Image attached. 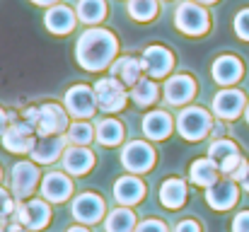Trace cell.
Instances as JSON below:
<instances>
[{"instance_id":"obj_1","label":"cell","mask_w":249,"mask_h":232,"mask_svg":"<svg viewBox=\"0 0 249 232\" xmlns=\"http://www.w3.org/2000/svg\"><path fill=\"white\" fill-rule=\"evenodd\" d=\"M116 51H119V44L109 29H87L75 44V58L89 73L109 68Z\"/></svg>"},{"instance_id":"obj_2","label":"cell","mask_w":249,"mask_h":232,"mask_svg":"<svg viewBox=\"0 0 249 232\" xmlns=\"http://www.w3.org/2000/svg\"><path fill=\"white\" fill-rule=\"evenodd\" d=\"M177 128H179V136L184 141H191V143L194 141H203L213 131V119L201 107H186L177 116Z\"/></svg>"},{"instance_id":"obj_3","label":"cell","mask_w":249,"mask_h":232,"mask_svg":"<svg viewBox=\"0 0 249 232\" xmlns=\"http://www.w3.org/2000/svg\"><path fill=\"white\" fill-rule=\"evenodd\" d=\"M174 24L179 32H184L189 36H203L211 29L208 12L194 0H186L174 10Z\"/></svg>"},{"instance_id":"obj_4","label":"cell","mask_w":249,"mask_h":232,"mask_svg":"<svg viewBox=\"0 0 249 232\" xmlns=\"http://www.w3.org/2000/svg\"><path fill=\"white\" fill-rule=\"evenodd\" d=\"M34 133H36L34 126H29V124L22 121V119L10 116V126H7V131L0 136V138H2V148L15 155H29L32 148H34V143H36V136H34Z\"/></svg>"},{"instance_id":"obj_5","label":"cell","mask_w":249,"mask_h":232,"mask_svg":"<svg viewBox=\"0 0 249 232\" xmlns=\"http://www.w3.org/2000/svg\"><path fill=\"white\" fill-rule=\"evenodd\" d=\"M94 97H97V104L109 111V114H116L126 107V89L124 85L116 80V77H102L94 82Z\"/></svg>"},{"instance_id":"obj_6","label":"cell","mask_w":249,"mask_h":232,"mask_svg":"<svg viewBox=\"0 0 249 232\" xmlns=\"http://www.w3.org/2000/svg\"><path fill=\"white\" fill-rule=\"evenodd\" d=\"M15 223L24 225L27 230H44L51 223V208L49 203H44L41 198L27 201V203H17L15 208Z\"/></svg>"},{"instance_id":"obj_7","label":"cell","mask_w":249,"mask_h":232,"mask_svg":"<svg viewBox=\"0 0 249 232\" xmlns=\"http://www.w3.org/2000/svg\"><path fill=\"white\" fill-rule=\"evenodd\" d=\"M97 97H94V89H89L87 85H75L66 92V109L73 119L83 121L87 116H92L97 111Z\"/></svg>"},{"instance_id":"obj_8","label":"cell","mask_w":249,"mask_h":232,"mask_svg":"<svg viewBox=\"0 0 249 232\" xmlns=\"http://www.w3.org/2000/svg\"><path fill=\"white\" fill-rule=\"evenodd\" d=\"M121 164L128 172H133V174H143V172L153 169V164H155V150L148 143H143V141H133V143H128L124 148Z\"/></svg>"},{"instance_id":"obj_9","label":"cell","mask_w":249,"mask_h":232,"mask_svg":"<svg viewBox=\"0 0 249 232\" xmlns=\"http://www.w3.org/2000/svg\"><path fill=\"white\" fill-rule=\"evenodd\" d=\"M68 126V114L63 111V107L49 102L44 107H39V124H36V136H61L66 133Z\"/></svg>"},{"instance_id":"obj_10","label":"cell","mask_w":249,"mask_h":232,"mask_svg":"<svg viewBox=\"0 0 249 232\" xmlns=\"http://www.w3.org/2000/svg\"><path fill=\"white\" fill-rule=\"evenodd\" d=\"M107 206H104V198L92 194V191H85L80 194L75 201H73V218L80 223V225H94L102 220Z\"/></svg>"},{"instance_id":"obj_11","label":"cell","mask_w":249,"mask_h":232,"mask_svg":"<svg viewBox=\"0 0 249 232\" xmlns=\"http://www.w3.org/2000/svg\"><path fill=\"white\" fill-rule=\"evenodd\" d=\"M39 184V169L34 162H17L12 167V177H10V186H12V196L17 198H27Z\"/></svg>"},{"instance_id":"obj_12","label":"cell","mask_w":249,"mask_h":232,"mask_svg":"<svg viewBox=\"0 0 249 232\" xmlns=\"http://www.w3.org/2000/svg\"><path fill=\"white\" fill-rule=\"evenodd\" d=\"M245 109H247V97H245V92H240V89H223V92H218L215 99H213V111H215V116H218V119H225V121L237 119Z\"/></svg>"},{"instance_id":"obj_13","label":"cell","mask_w":249,"mask_h":232,"mask_svg":"<svg viewBox=\"0 0 249 232\" xmlns=\"http://www.w3.org/2000/svg\"><path fill=\"white\" fill-rule=\"evenodd\" d=\"M237 198H240V186L232 179H220L206 189V201L215 211H230L237 203Z\"/></svg>"},{"instance_id":"obj_14","label":"cell","mask_w":249,"mask_h":232,"mask_svg":"<svg viewBox=\"0 0 249 232\" xmlns=\"http://www.w3.org/2000/svg\"><path fill=\"white\" fill-rule=\"evenodd\" d=\"M66 141H68V136H63V133L61 136H39L29 155L36 164H51L66 153Z\"/></svg>"},{"instance_id":"obj_15","label":"cell","mask_w":249,"mask_h":232,"mask_svg":"<svg viewBox=\"0 0 249 232\" xmlns=\"http://www.w3.org/2000/svg\"><path fill=\"white\" fill-rule=\"evenodd\" d=\"M73 194V181L63 172H49L41 181V196L49 203H63Z\"/></svg>"},{"instance_id":"obj_16","label":"cell","mask_w":249,"mask_h":232,"mask_svg":"<svg viewBox=\"0 0 249 232\" xmlns=\"http://www.w3.org/2000/svg\"><path fill=\"white\" fill-rule=\"evenodd\" d=\"M174 66V56L165 46H148L143 54V71L148 77H165Z\"/></svg>"},{"instance_id":"obj_17","label":"cell","mask_w":249,"mask_h":232,"mask_svg":"<svg viewBox=\"0 0 249 232\" xmlns=\"http://www.w3.org/2000/svg\"><path fill=\"white\" fill-rule=\"evenodd\" d=\"M143 196H145V184L138 177L126 174V177L114 181V198H116L119 206H126V208L136 206V203L143 201Z\"/></svg>"},{"instance_id":"obj_18","label":"cell","mask_w":249,"mask_h":232,"mask_svg":"<svg viewBox=\"0 0 249 232\" xmlns=\"http://www.w3.org/2000/svg\"><path fill=\"white\" fill-rule=\"evenodd\" d=\"M196 94V82L191 75H174L165 82V99L172 107H181L191 102Z\"/></svg>"},{"instance_id":"obj_19","label":"cell","mask_w":249,"mask_h":232,"mask_svg":"<svg viewBox=\"0 0 249 232\" xmlns=\"http://www.w3.org/2000/svg\"><path fill=\"white\" fill-rule=\"evenodd\" d=\"M211 73H213V80H215L218 85L230 87V85H235V82L242 80L245 66H242V61H240L237 56H220V58H215Z\"/></svg>"},{"instance_id":"obj_20","label":"cell","mask_w":249,"mask_h":232,"mask_svg":"<svg viewBox=\"0 0 249 232\" xmlns=\"http://www.w3.org/2000/svg\"><path fill=\"white\" fill-rule=\"evenodd\" d=\"M94 167V155L92 150H87V145H71L63 153V169L66 174H75L83 177Z\"/></svg>"},{"instance_id":"obj_21","label":"cell","mask_w":249,"mask_h":232,"mask_svg":"<svg viewBox=\"0 0 249 232\" xmlns=\"http://www.w3.org/2000/svg\"><path fill=\"white\" fill-rule=\"evenodd\" d=\"M75 22H78L75 12L71 7H66V5H53L44 17V24H46V29L51 34H71Z\"/></svg>"},{"instance_id":"obj_22","label":"cell","mask_w":249,"mask_h":232,"mask_svg":"<svg viewBox=\"0 0 249 232\" xmlns=\"http://www.w3.org/2000/svg\"><path fill=\"white\" fill-rule=\"evenodd\" d=\"M220 167L211 160V157H201V160H196V162H191V167H189V179L196 184V186H203V189H208V186H213L215 181H220Z\"/></svg>"},{"instance_id":"obj_23","label":"cell","mask_w":249,"mask_h":232,"mask_svg":"<svg viewBox=\"0 0 249 232\" xmlns=\"http://www.w3.org/2000/svg\"><path fill=\"white\" fill-rule=\"evenodd\" d=\"M111 77H116L121 85L133 87L141 77H143V61L133 58V56H121L111 63Z\"/></svg>"},{"instance_id":"obj_24","label":"cell","mask_w":249,"mask_h":232,"mask_svg":"<svg viewBox=\"0 0 249 232\" xmlns=\"http://www.w3.org/2000/svg\"><path fill=\"white\" fill-rule=\"evenodd\" d=\"M172 116L162 111V109H155L150 111L145 119H143V133L150 138V141H165L167 136L172 133Z\"/></svg>"},{"instance_id":"obj_25","label":"cell","mask_w":249,"mask_h":232,"mask_svg":"<svg viewBox=\"0 0 249 232\" xmlns=\"http://www.w3.org/2000/svg\"><path fill=\"white\" fill-rule=\"evenodd\" d=\"M160 201L165 208H181L186 201V184L181 179H167L160 189Z\"/></svg>"},{"instance_id":"obj_26","label":"cell","mask_w":249,"mask_h":232,"mask_svg":"<svg viewBox=\"0 0 249 232\" xmlns=\"http://www.w3.org/2000/svg\"><path fill=\"white\" fill-rule=\"evenodd\" d=\"M104 230L107 232H136V215H133V211H128L126 206H119L116 211H111L107 215Z\"/></svg>"},{"instance_id":"obj_27","label":"cell","mask_w":249,"mask_h":232,"mask_svg":"<svg viewBox=\"0 0 249 232\" xmlns=\"http://www.w3.org/2000/svg\"><path fill=\"white\" fill-rule=\"evenodd\" d=\"M94 138L102 143V145H119L124 141V126L116 121V119H102L94 128Z\"/></svg>"},{"instance_id":"obj_28","label":"cell","mask_w":249,"mask_h":232,"mask_svg":"<svg viewBox=\"0 0 249 232\" xmlns=\"http://www.w3.org/2000/svg\"><path fill=\"white\" fill-rule=\"evenodd\" d=\"M158 94H160V89H158L155 80H150V77H141V80L131 87V97H133V102H136L138 107H150V104L158 99Z\"/></svg>"},{"instance_id":"obj_29","label":"cell","mask_w":249,"mask_h":232,"mask_svg":"<svg viewBox=\"0 0 249 232\" xmlns=\"http://www.w3.org/2000/svg\"><path fill=\"white\" fill-rule=\"evenodd\" d=\"M104 15H107L104 0H80L78 2V19L85 24H97L104 19Z\"/></svg>"},{"instance_id":"obj_30","label":"cell","mask_w":249,"mask_h":232,"mask_svg":"<svg viewBox=\"0 0 249 232\" xmlns=\"http://www.w3.org/2000/svg\"><path fill=\"white\" fill-rule=\"evenodd\" d=\"M235 155H240V148L232 143V141H228V138H218V141H213L211 143V148H208V157L220 167L223 162H228L230 157H235Z\"/></svg>"},{"instance_id":"obj_31","label":"cell","mask_w":249,"mask_h":232,"mask_svg":"<svg viewBox=\"0 0 249 232\" xmlns=\"http://www.w3.org/2000/svg\"><path fill=\"white\" fill-rule=\"evenodd\" d=\"M128 15L138 22H150L158 15V0H128Z\"/></svg>"},{"instance_id":"obj_32","label":"cell","mask_w":249,"mask_h":232,"mask_svg":"<svg viewBox=\"0 0 249 232\" xmlns=\"http://www.w3.org/2000/svg\"><path fill=\"white\" fill-rule=\"evenodd\" d=\"M92 138H94V128H92L87 121H75V124L68 128V141H71L73 145H87Z\"/></svg>"},{"instance_id":"obj_33","label":"cell","mask_w":249,"mask_h":232,"mask_svg":"<svg viewBox=\"0 0 249 232\" xmlns=\"http://www.w3.org/2000/svg\"><path fill=\"white\" fill-rule=\"evenodd\" d=\"M15 208H17V203L12 201V194L5 191V189H0V223L2 225H5V220L10 215H15Z\"/></svg>"},{"instance_id":"obj_34","label":"cell","mask_w":249,"mask_h":232,"mask_svg":"<svg viewBox=\"0 0 249 232\" xmlns=\"http://www.w3.org/2000/svg\"><path fill=\"white\" fill-rule=\"evenodd\" d=\"M235 32H237L240 39L249 41V7L242 10V12H237V17H235Z\"/></svg>"},{"instance_id":"obj_35","label":"cell","mask_w":249,"mask_h":232,"mask_svg":"<svg viewBox=\"0 0 249 232\" xmlns=\"http://www.w3.org/2000/svg\"><path fill=\"white\" fill-rule=\"evenodd\" d=\"M136 232H167V225L162 220H143L136 225Z\"/></svg>"},{"instance_id":"obj_36","label":"cell","mask_w":249,"mask_h":232,"mask_svg":"<svg viewBox=\"0 0 249 232\" xmlns=\"http://www.w3.org/2000/svg\"><path fill=\"white\" fill-rule=\"evenodd\" d=\"M232 232H249V211H242L232 220Z\"/></svg>"},{"instance_id":"obj_37","label":"cell","mask_w":249,"mask_h":232,"mask_svg":"<svg viewBox=\"0 0 249 232\" xmlns=\"http://www.w3.org/2000/svg\"><path fill=\"white\" fill-rule=\"evenodd\" d=\"M174 232H201V225L196 220H181V223H177Z\"/></svg>"},{"instance_id":"obj_38","label":"cell","mask_w":249,"mask_h":232,"mask_svg":"<svg viewBox=\"0 0 249 232\" xmlns=\"http://www.w3.org/2000/svg\"><path fill=\"white\" fill-rule=\"evenodd\" d=\"M0 232H32V230H27V228L19 225V223H12V225H5Z\"/></svg>"},{"instance_id":"obj_39","label":"cell","mask_w":249,"mask_h":232,"mask_svg":"<svg viewBox=\"0 0 249 232\" xmlns=\"http://www.w3.org/2000/svg\"><path fill=\"white\" fill-rule=\"evenodd\" d=\"M7 126H10V116H7V114H5V111L0 109V136H2V133L7 131Z\"/></svg>"},{"instance_id":"obj_40","label":"cell","mask_w":249,"mask_h":232,"mask_svg":"<svg viewBox=\"0 0 249 232\" xmlns=\"http://www.w3.org/2000/svg\"><path fill=\"white\" fill-rule=\"evenodd\" d=\"M66 232H89V230H87L85 225H73V228H68Z\"/></svg>"},{"instance_id":"obj_41","label":"cell","mask_w":249,"mask_h":232,"mask_svg":"<svg viewBox=\"0 0 249 232\" xmlns=\"http://www.w3.org/2000/svg\"><path fill=\"white\" fill-rule=\"evenodd\" d=\"M32 2H34V5H53L56 0H32Z\"/></svg>"},{"instance_id":"obj_42","label":"cell","mask_w":249,"mask_h":232,"mask_svg":"<svg viewBox=\"0 0 249 232\" xmlns=\"http://www.w3.org/2000/svg\"><path fill=\"white\" fill-rule=\"evenodd\" d=\"M242 186H245V191H249V172H247V177H245V181H242Z\"/></svg>"},{"instance_id":"obj_43","label":"cell","mask_w":249,"mask_h":232,"mask_svg":"<svg viewBox=\"0 0 249 232\" xmlns=\"http://www.w3.org/2000/svg\"><path fill=\"white\" fill-rule=\"evenodd\" d=\"M245 119H247V124H249V104H247V109H245Z\"/></svg>"},{"instance_id":"obj_44","label":"cell","mask_w":249,"mask_h":232,"mask_svg":"<svg viewBox=\"0 0 249 232\" xmlns=\"http://www.w3.org/2000/svg\"><path fill=\"white\" fill-rule=\"evenodd\" d=\"M194 2H198V5H201V2H215V0H194Z\"/></svg>"},{"instance_id":"obj_45","label":"cell","mask_w":249,"mask_h":232,"mask_svg":"<svg viewBox=\"0 0 249 232\" xmlns=\"http://www.w3.org/2000/svg\"><path fill=\"white\" fill-rule=\"evenodd\" d=\"M2 228H5V225H2V223H0V230H2Z\"/></svg>"},{"instance_id":"obj_46","label":"cell","mask_w":249,"mask_h":232,"mask_svg":"<svg viewBox=\"0 0 249 232\" xmlns=\"http://www.w3.org/2000/svg\"><path fill=\"white\" fill-rule=\"evenodd\" d=\"M0 177H2V172H0Z\"/></svg>"}]
</instances>
